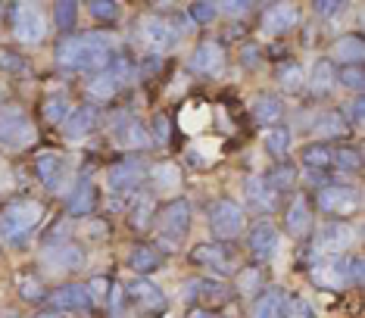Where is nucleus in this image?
<instances>
[{
	"label": "nucleus",
	"mask_w": 365,
	"mask_h": 318,
	"mask_svg": "<svg viewBox=\"0 0 365 318\" xmlns=\"http://www.w3.org/2000/svg\"><path fill=\"white\" fill-rule=\"evenodd\" d=\"M262 144H265V150H269L272 156H284L287 147H290V131L281 128V125H272V128L262 135Z\"/></svg>",
	"instance_id": "nucleus-36"
},
{
	"label": "nucleus",
	"mask_w": 365,
	"mask_h": 318,
	"mask_svg": "<svg viewBox=\"0 0 365 318\" xmlns=\"http://www.w3.org/2000/svg\"><path fill=\"white\" fill-rule=\"evenodd\" d=\"M187 297H194L197 306H203V309H210L212 312V306L228 303L231 290H228L225 281H190L187 284Z\"/></svg>",
	"instance_id": "nucleus-18"
},
{
	"label": "nucleus",
	"mask_w": 365,
	"mask_h": 318,
	"mask_svg": "<svg viewBox=\"0 0 365 318\" xmlns=\"http://www.w3.org/2000/svg\"><path fill=\"white\" fill-rule=\"evenodd\" d=\"M190 69L200 75H219L225 69V47L219 41H200L190 56Z\"/></svg>",
	"instance_id": "nucleus-11"
},
{
	"label": "nucleus",
	"mask_w": 365,
	"mask_h": 318,
	"mask_svg": "<svg viewBox=\"0 0 365 318\" xmlns=\"http://www.w3.org/2000/svg\"><path fill=\"white\" fill-rule=\"evenodd\" d=\"M353 284H362V259L353 256Z\"/></svg>",
	"instance_id": "nucleus-59"
},
{
	"label": "nucleus",
	"mask_w": 365,
	"mask_h": 318,
	"mask_svg": "<svg viewBox=\"0 0 365 318\" xmlns=\"http://www.w3.org/2000/svg\"><path fill=\"white\" fill-rule=\"evenodd\" d=\"M350 244H353V228H346L344 222H331L319 234V247L325 253H344Z\"/></svg>",
	"instance_id": "nucleus-23"
},
{
	"label": "nucleus",
	"mask_w": 365,
	"mask_h": 318,
	"mask_svg": "<svg viewBox=\"0 0 365 318\" xmlns=\"http://www.w3.org/2000/svg\"><path fill=\"white\" fill-rule=\"evenodd\" d=\"M38 318H66V315L63 312H53V309H51V312H41Z\"/></svg>",
	"instance_id": "nucleus-60"
},
{
	"label": "nucleus",
	"mask_w": 365,
	"mask_h": 318,
	"mask_svg": "<svg viewBox=\"0 0 365 318\" xmlns=\"http://www.w3.org/2000/svg\"><path fill=\"white\" fill-rule=\"evenodd\" d=\"M284 318H315V309L303 297H284Z\"/></svg>",
	"instance_id": "nucleus-45"
},
{
	"label": "nucleus",
	"mask_w": 365,
	"mask_h": 318,
	"mask_svg": "<svg viewBox=\"0 0 365 318\" xmlns=\"http://www.w3.org/2000/svg\"><path fill=\"white\" fill-rule=\"evenodd\" d=\"M284 228H287L290 237H306V234L312 231V209H309V203H306L303 197H297L294 203L287 206Z\"/></svg>",
	"instance_id": "nucleus-22"
},
{
	"label": "nucleus",
	"mask_w": 365,
	"mask_h": 318,
	"mask_svg": "<svg viewBox=\"0 0 365 318\" xmlns=\"http://www.w3.org/2000/svg\"><path fill=\"white\" fill-rule=\"evenodd\" d=\"M190 262L200 265V269H210V272H219V275H228L235 272V253L225 247V244H197L190 250Z\"/></svg>",
	"instance_id": "nucleus-8"
},
{
	"label": "nucleus",
	"mask_w": 365,
	"mask_h": 318,
	"mask_svg": "<svg viewBox=\"0 0 365 318\" xmlns=\"http://www.w3.org/2000/svg\"><path fill=\"white\" fill-rule=\"evenodd\" d=\"M85 290H88L91 303H106L110 294H113V281L106 278V275H97V278H91V284H88Z\"/></svg>",
	"instance_id": "nucleus-46"
},
{
	"label": "nucleus",
	"mask_w": 365,
	"mask_h": 318,
	"mask_svg": "<svg viewBox=\"0 0 365 318\" xmlns=\"http://www.w3.org/2000/svg\"><path fill=\"white\" fill-rule=\"evenodd\" d=\"M340 0H315L312 4V10H315V16H334V13H340Z\"/></svg>",
	"instance_id": "nucleus-53"
},
{
	"label": "nucleus",
	"mask_w": 365,
	"mask_h": 318,
	"mask_svg": "<svg viewBox=\"0 0 365 318\" xmlns=\"http://www.w3.org/2000/svg\"><path fill=\"white\" fill-rule=\"evenodd\" d=\"M253 318H284V294L281 290H262L253 303Z\"/></svg>",
	"instance_id": "nucleus-27"
},
{
	"label": "nucleus",
	"mask_w": 365,
	"mask_h": 318,
	"mask_svg": "<svg viewBox=\"0 0 365 318\" xmlns=\"http://www.w3.org/2000/svg\"><path fill=\"white\" fill-rule=\"evenodd\" d=\"M331 56L340 63V66H362V56H365V41L359 35H344L331 50Z\"/></svg>",
	"instance_id": "nucleus-25"
},
{
	"label": "nucleus",
	"mask_w": 365,
	"mask_h": 318,
	"mask_svg": "<svg viewBox=\"0 0 365 318\" xmlns=\"http://www.w3.org/2000/svg\"><path fill=\"white\" fill-rule=\"evenodd\" d=\"M206 153H215V156H219V144H215V140H197V144L187 150V163L197 165V169H210L215 159H210Z\"/></svg>",
	"instance_id": "nucleus-37"
},
{
	"label": "nucleus",
	"mask_w": 365,
	"mask_h": 318,
	"mask_svg": "<svg viewBox=\"0 0 365 318\" xmlns=\"http://www.w3.org/2000/svg\"><path fill=\"white\" fill-rule=\"evenodd\" d=\"M362 113H365V100L356 97L350 106H346V116H350V122H362Z\"/></svg>",
	"instance_id": "nucleus-54"
},
{
	"label": "nucleus",
	"mask_w": 365,
	"mask_h": 318,
	"mask_svg": "<svg viewBox=\"0 0 365 318\" xmlns=\"http://www.w3.org/2000/svg\"><path fill=\"white\" fill-rule=\"evenodd\" d=\"M13 31L22 44H38V41H44V35H47L44 13H41L35 4H19L13 10Z\"/></svg>",
	"instance_id": "nucleus-6"
},
{
	"label": "nucleus",
	"mask_w": 365,
	"mask_h": 318,
	"mask_svg": "<svg viewBox=\"0 0 365 318\" xmlns=\"http://www.w3.org/2000/svg\"><path fill=\"white\" fill-rule=\"evenodd\" d=\"M35 175L41 178V184H47L51 190L60 188V181L66 178V159L56 150H41L35 156Z\"/></svg>",
	"instance_id": "nucleus-15"
},
{
	"label": "nucleus",
	"mask_w": 365,
	"mask_h": 318,
	"mask_svg": "<svg viewBox=\"0 0 365 318\" xmlns=\"http://www.w3.org/2000/svg\"><path fill=\"white\" fill-rule=\"evenodd\" d=\"M94 119H97V113L91 110V106H78V110H72V113H69V119L63 122V135L69 138V140L85 138L88 131L94 128Z\"/></svg>",
	"instance_id": "nucleus-26"
},
{
	"label": "nucleus",
	"mask_w": 365,
	"mask_h": 318,
	"mask_svg": "<svg viewBox=\"0 0 365 318\" xmlns=\"http://www.w3.org/2000/svg\"><path fill=\"white\" fill-rule=\"evenodd\" d=\"M187 318H219V315L210 312V309H203V306H194V309L187 312Z\"/></svg>",
	"instance_id": "nucleus-57"
},
{
	"label": "nucleus",
	"mask_w": 365,
	"mask_h": 318,
	"mask_svg": "<svg viewBox=\"0 0 365 318\" xmlns=\"http://www.w3.org/2000/svg\"><path fill=\"white\" fill-rule=\"evenodd\" d=\"M44 265L51 272H76L85 265V250H81L78 244H53V247H47V253H44Z\"/></svg>",
	"instance_id": "nucleus-12"
},
{
	"label": "nucleus",
	"mask_w": 365,
	"mask_h": 318,
	"mask_svg": "<svg viewBox=\"0 0 365 318\" xmlns=\"http://www.w3.org/2000/svg\"><path fill=\"white\" fill-rule=\"evenodd\" d=\"M147 128L140 122H128V128L122 131V144L125 147H135V150H140V147H147Z\"/></svg>",
	"instance_id": "nucleus-48"
},
{
	"label": "nucleus",
	"mask_w": 365,
	"mask_h": 318,
	"mask_svg": "<svg viewBox=\"0 0 365 318\" xmlns=\"http://www.w3.org/2000/svg\"><path fill=\"white\" fill-rule=\"evenodd\" d=\"M110 75L115 78V85H125V81H131V63L125 60V56H115Z\"/></svg>",
	"instance_id": "nucleus-50"
},
{
	"label": "nucleus",
	"mask_w": 365,
	"mask_h": 318,
	"mask_svg": "<svg viewBox=\"0 0 365 318\" xmlns=\"http://www.w3.org/2000/svg\"><path fill=\"white\" fill-rule=\"evenodd\" d=\"M150 181L160 190H175L181 184V169L175 163H160V165H153L150 169Z\"/></svg>",
	"instance_id": "nucleus-32"
},
{
	"label": "nucleus",
	"mask_w": 365,
	"mask_h": 318,
	"mask_svg": "<svg viewBox=\"0 0 365 318\" xmlns=\"http://www.w3.org/2000/svg\"><path fill=\"white\" fill-rule=\"evenodd\" d=\"M281 113H284V106H281V100L275 94H259L253 100V119L259 125H269V122H278Z\"/></svg>",
	"instance_id": "nucleus-29"
},
{
	"label": "nucleus",
	"mask_w": 365,
	"mask_h": 318,
	"mask_svg": "<svg viewBox=\"0 0 365 318\" xmlns=\"http://www.w3.org/2000/svg\"><path fill=\"white\" fill-rule=\"evenodd\" d=\"M115 78L110 75V69H101V72H94L91 75V81H88V94L94 97V100H110L115 94Z\"/></svg>",
	"instance_id": "nucleus-34"
},
{
	"label": "nucleus",
	"mask_w": 365,
	"mask_h": 318,
	"mask_svg": "<svg viewBox=\"0 0 365 318\" xmlns=\"http://www.w3.org/2000/svg\"><path fill=\"white\" fill-rule=\"evenodd\" d=\"M244 197H247V203H250L253 209H259V212H272V209L278 206V197L281 194L265 178H247Z\"/></svg>",
	"instance_id": "nucleus-20"
},
{
	"label": "nucleus",
	"mask_w": 365,
	"mask_h": 318,
	"mask_svg": "<svg viewBox=\"0 0 365 318\" xmlns=\"http://www.w3.org/2000/svg\"><path fill=\"white\" fill-rule=\"evenodd\" d=\"M247 244H250V253L256 262H269L278 253V228L272 222H256Z\"/></svg>",
	"instance_id": "nucleus-14"
},
{
	"label": "nucleus",
	"mask_w": 365,
	"mask_h": 318,
	"mask_svg": "<svg viewBox=\"0 0 365 318\" xmlns=\"http://www.w3.org/2000/svg\"><path fill=\"white\" fill-rule=\"evenodd\" d=\"M16 290H19V297L26 299V303H44V297H47L44 281H41L38 275H19V278H16Z\"/></svg>",
	"instance_id": "nucleus-31"
},
{
	"label": "nucleus",
	"mask_w": 365,
	"mask_h": 318,
	"mask_svg": "<svg viewBox=\"0 0 365 318\" xmlns=\"http://www.w3.org/2000/svg\"><path fill=\"white\" fill-rule=\"evenodd\" d=\"M128 265L140 275V278H147V275L163 265V256H160V250L150 247V244H138V247H131V253H128Z\"/></svg>",
	"instance_id": "nucleus-24"
},
{
	"label": "nucleus",
	"mask_w": 365,
	"mask_h": 318,
	"mask_svg": "<svg viewBox=\"0 0 365 318\" xmlns=\"http://www.w3.org/2000/svg\"><path fill=\"white\" fill-rule=\"evenodd\" d=\"M138 35L153 50H165L178 41V29L169 19H163V16H144V19L138 22Z\"/></svg>",
	"instance_id": "nucleus-9"
},
{
	"label": "nucleus",
	"mask_w": 365,
	"mask_h": 318,
	"mask_svg": "<svg viewBox=\"0 0 365 318\" xmlns=\"http://www.w3.org/2000/svg\"><path fill=\"white\" fill-rule=\"evenodd\" d=\"M128 219H131V225H135V228H147V225H150V219H153V197L138 194L135 203H131Z\"/></svg>",
	"instance_id": "nucleus-39"
},
{
	"label": "nucleus",
	"mask_w": 365,
	"mask_h": 318,
	"mask_svg": "<svg viewBox=\"0 0 365 318\" xmlns=\"http://www.w3.org/2000/svg\"><path fill=\"white\" fill-rule=\"evenodd\" d=\"M275 78L281 81V88H287V91H300L303 88V69L297 63H281Z\"/></svg>",
	"instance_id": "nucleus-43"
},
{
	"label": "nucleus",
	"mask_w": 365,
	"mask_h": 318,
	"mask_svg": "<svg viewBox=\"0 0 365 318\" xmlns=\"http://www.w3.org/2000/svg\"><path fill=\"white\" fill-rule=\"evenodd\" d=\"M13 184V175H10V169H6V163L0 159V190H6Z\"/></svg>",
	"instance_id": "nucleus-56"
},
{
	"label": "nucleus",
	"mask_w": 365,
	"mask_h": 318,
	"mask_svg": "<svg viewBox=\"0 0 365 318\" xmlns=\"http://www.w3.org/2000/svg\"><path fill=\"white\" fill-rule=\"evenodd\" d=\"M41 219H44V206H41L38 200H16V203H10L4 209V215H0V231H4L13 244H22V240L29 237V231L35 228Z\"/></svg>",
	"instance_id": "nucleus-2"
},
{
	"label": "nucleus",
	"mask_w": 365,
	"mask_h": 318,
	"mask_svg": "<svg viewBox=\"0 0 365 318\" xmlns=\"http://www.w3.org/2000/svg\"><path fill=\"white\" fill-rule=\"evenodd\" d=\"M190 231V203L187 200H172L163 209V237L165 240H181Z\"/></svg>",
	"instance_id": "nucleus-13"
},
{
	"label": "nucleus",
	"mask_w": 365,
	"mask_h": 318,
	"mask_svg": "<svg viewBox=\"0 0 365 318\" xmlns=\"http://www.w3.org/2000/svg\"><path fill=\"white\" fill-rule=\"evenodd\" d=\"M219 6H222L225 13H231V16H240V13L250 10L253 4H247V0H244V4H240V0H228V4H219Z\"/></svg>",
	"instance_id": "nucleus-55"
},
{
	"label": "nucleus",
	"mask_w": 365,
	"mask_h": 318,
	"mask_svg": "<svg viewBox=\"0 0 365 318\" xmlns=\"http://www.w3.org/2000/svg\"><path fill=\"white\" fill-rule=\"evenodd\" d=\"M315 284H325V287H344V284H353V256L344 253H328L319 259L315 265Z\"/></svg>",
	"instance_id": "nucleus-7"
},
{
	"label": "nucleus",
	"mask_w": 365,
	"mask_h": 318,
	"mask_svg": "<svg viewBox=\"0 0 365 318\" xmlns=\"http://www.w3.org/2000/svg\"><path fill=\"white\" fill-rule=\"evenodd\" d=\"M125 294L131 299V306H138L144 315H160V312H165V294L156 287L153 281H147V278L131 281L128 287H125Z\"/></svg>",
	"instance_id": "nucleus-10"
},
{
	"label": "nucleus",
	"mask_w": 365,
	"mask_h": 318,
	"mask_svg": "<svg viewBox=\"0 0 365 318\" xmlns=\"http://www.w3.org/2000/svg\"><path fill=\"white\" fill-rule=\"evenodd\" d=\"M31 140H35V125L29 122L26 113L16 110V106L0 113V144L19 150V147H29Z\"/></svg>",
	"instance_id": "nucleus-5"
},
{
	"label": "nucleus",
	"mask_w": 365,
	"mask_h": 318,
	"mask_svg": "<svg viewBox=\"0 0 365 318\" xmlns=\"http://www.w3.org/2000/svg\"><path fill=\"white\" fill-rule=\"evenodd\" d=\"M94 206H97V188H94V181H88V178L76 181V188H72L69 197H66V212L76 215V219H81V215L94 212Z\"/></svg>",
	"instance_id": "nucleus-19"
},
{
	"label": "nucleus",
	"mask_w": 365,
	"mask_h": 318,
	"mask_svg": "<svg viewBox=\"0 0 365 318\" xmlns=\"http://www.w3.org/2000/svg\"><path fill=\"white\" fill-rule=\"evenodd\" d=\"M303 163L309 165V169H328L331 165V156H334V150L328 144H322V140H312V144L303 147Z\"/></svg>",
	"instance_id": "nucleus-33"
},
{
	"label": "nucleus",
	"mask_w": 365,
	"mask_h": 318,
	"mask_svg": "<svg viewBox=\"0 0 365 318\" xmlns=\"http://www.w3.org/2000/svg\"><path fill=\"white\" fill-rule=\"evenodd\" d=\"M41 113H44V122H51V125L66 122V119H69V113H72L69 94H63V91H56V94H47L44 103H41Z\"/></svg>",
	"instance_id": "nucleus-28"
},
{
	"label": "nucleus",
	"mask_w": 365,
	"mask_h": 318,
	"mask_svg": "<svg viewBox=\"0 0 365 318\" xmlns=\"http://www.w3.org/2000/svg\"><path fill=\"white\" fill-rule=\"evenodd\" d=\"M153 128H156V144H169V138H172V122H169V116H156L153 119Z\"/></svg>",
	"instance_id": "nucleus-51"
},
{
	"label": "nucleus",
	"mask_w": 365,
	"mask_h": 318,
	"mask_svg": "<svg viewBox=\"0 0 365 318\" xmlns=\"http://www.w3.org/2000/svg\"><path fill=\"white\" fill-rule=\"evenodd\" d=\"M244 53H247V66H256V63H259V56H256L259 50H256V44H247Z\"/></svg>",
	"instance_id": "nucleus-58"
},
{
	"label": "nucleus",
	"mask_w": 365,
	"mask_h": 318,
	"mask_svg": "<svg viewBox=\"0 0 365 318\" xmlns=\"http://www.w3.org/2000/svg\"><path fill=\"white\" fill-rule=\"evenodd\" d=\"M265 181H269L272 188H275L278 194H281V190L290 188V184L297 181V169H294V165H290V163H278L275 169L269 172V178H265Z\"/></svg>",
	"instance_id": "nucleus-44"
},
{
	"label": "nucleus",
	"mask_w": 365,
	"mask_h": 318,
	"mask_svg": "<svg viewBox=\"0 0 365 318\" xmlns=\"http://www.w3.org/2000/svg\"><path fill=\"white\" fill-rule=\"evenodd\" d=\"M47 299H51L53 312H81V309L91 306V297L81 284H63Z\"/></svg>",
	"instance_id": "nucleus-17"
},
{
	"label": "nucleus",
	"mask_w": 365,
	"mask_h": 318,
	"mask_svg": "<svg viewBox=\"0 0 365 318\" xmlns=\"http://www.w3.org/2000/svg\"><path fill=\"white\" fill-rule=\"evenodd\" d=\"M315 203L325 215L344 219V215H353L359 209V190L350 188V184H325L315 197Z\"/></svg>",
	"instance_id": "nucleus-4"
},
{
	"label": "nucleus",
	"mask_w": 365,
	"mask_h": 318,
	"mask_svg": "<svg viewBox=\"0 0 365 318\" xmlns=\"http://www.w3.org/2000/svg\"><path fill=\"white\" fill-rule=\"evenodd\" d=\"M297 19H300V13H297L294 4H275L265 10L262 29L269 31V35H284V31H290L297 25Z\"/></svg>",
	"instance_id": "nucleus-21"
},
{
	"label": "nucleus",
	"mask_w": 365,
	"mask_h": 318,
	"mask_svg": "<svg viewBox=\"0 0 365 318\" xmlns=\"http://www.w3.org/2000/svg\"><path fill=\"white\" fill-rule=\"evenodd\" d=\"M315 135L322 138V144H325V138H344L346 135L344 113H322L319 119H315Z\"/></svg>",
	"instance_id": "nucleus-30"
},
{
	"label": "nucleus",
	"mask_w": 365,
	"mask_h": 318,
	"mask_svg": "<svg viewBox=\"0 0 365 318\" xmlns=\"http://www.w3.org/2000/svg\"><path fill=\"white\" fill-rule=\"evenodd\" d=\"M210 228L219 240H235L244 234V209H240L235 200L222 197L215 200L210 209Z\"/></svg>",
	"instance_id": "nucleus-3"
},
{
	"label": "nucleus",
	"mask_w": 365,
	"mask_h": 318,
	"mask_svg": "<svg viewBox=\"0 0 365 318\" xmlns=\"http://www.w3.org/2000/svg\"><path fill=\"white\" fill-rule=\"evenodd\" d=\"M237 290L244 297H250V294L259 297L262 294V269L259 265H244V269L237 272Z\"/></svg>",
	"instance_id": "nucleus-35"
},
{
	"label": "nucleus",
	"mask_w": 365,
	"mask_h": 318,
	"mask_svg": "<svg viewBox=\"0 0 365 318\" xmlns=\"http://www.w3.org/2000/svg\"><path fill=\"white\" fill-rule=\"evenodd\" d=\"M88 10H91V16H94V19L110 22V19H115V16H119V4H115V0H91Z\"/></svg>",
	"instance_id": "nucleus-49"
},
{
	"label": "nucleus",
	"mask_w": 365,
	"mask_h": 318,
	"mask_svg": "<svg viewBox=\"0 0 365 318\" xmlns=\"http://www.w3.org/2000/svg\"><path fill=\"white\" fill-rule=\"evenodd\" d=\"M0 69H6V72H19V69H22V60L13 53V50L0 47Z\"/></svg>",
	"instance_id": "nucleus-52"
},
{
	"label": "nucleus",
	"mask_w": 365,
	"mask_h": 318,
	"mask_svg": "<svg viewBox=\"0 0 365 318\" xmlns=\"http://www.w3.org/2000/svg\"><path fill=\"white\" fill-rule=\"evenodd\" d=\"M331 165H337L340 172H359L362 169V153L356 147H340L331 156Z\"/></svg>",
	"instance_id": "nucleus-42"
},
{
	"label": "nucleus",
	"mask_w": 365,
	"mask_h": 318,
	"mask_svg": "<svg viewBox=\"0 0 365 318\" xmlns=\"http://www.w3.org/2000/svg\"><path fill=\"white\" fill-rule=\"evenodd\" d=\"M106 181H110V190L113 194H125V190H135L138 181H144V165L138 159H125V163L113 165L106 172Z\"/></svg>",
	"instance_id": "nucleus-16"
},
{
	"label": "nucleus",
	"mask_w": 365,
	"mask_h": 318,
	"mask_svg": "<svg viewBox=\"0 0 365 318\" xmlns=\"http://www.w3.org/2000/svg\"><path fill=\"white\" fill-rule=\"evenodd\" d=\"M337 85H344L346 91H356V94H362L365 88V69L362 66H340V72L334 75Z\"/></svg>",
	"instance_id": "nucleus-40"
},
{
	"label": "nucleus",
	"mask_w": 365,
	"mask_h": 318,
	"mask_svg": "<svg viewBox=\"0 0 365 318\" xmlns=\"http://www.w3.org/2000/svg\"><path fill=\"white\" fill-rule=\"evenodd\" d=\"M187 16H190L194 22L206 25V22H212L215 16H219V4H210V0H197V4L187 6Z\"/></svg>",
	"instance_id": "nucleus-47"
},
{
	"label": "nucleus",
	"mask_w": 365,
	"mask_h": 318,
	"mask_svg": "<svg viewBox=\"0 0 365 318\" xmlns=\"http://www.w3.org/2000/svg\"><path fill=\"white\" fill-rule=\"evenodd\" d=\"M53 19H56V29L69 35V31L76 29V19H78V4H72V0H60V4L53 6Z\"/></svg>",
	"instance_id": "nucleus-41"
},
{
	"label": "nucleus",
	"mask_w": 365,
	"mask_h": 318,
	"mask_svg": "<svg viewBox=\"0 0 365 318\" xmlns=\"http://www.w3.org/2000/svg\"><path fill=\"white\" fill-rule=\"evenodd\" d=\"M113 60V38L103 31H91V35H66L56 44V63L63 69H106Z\"/></svg>",
	"instance_id": "nucleus-1"
},
{
	"label": "nucleus",
	"mask_w": 365,
	"mask_h": 318,
	"mask_svg": "<svg viewBox=\"0 0 365 318\" xmlns=\"http://www.w3.org/2000/svg\"><path fill=\"white\" fill-rule=\"evenodd\" d=\"M334 66H331V60H319L312 69V91L315 94H328L331 88H334Z\"/></svg>",
	"instance_id": "nucleus-38"
}]
</instances>
